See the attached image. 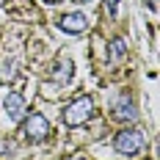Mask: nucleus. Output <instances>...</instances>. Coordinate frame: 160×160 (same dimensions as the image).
Instances as JSON below:
<instances>
[{
	"label": "nucleus",
	"mask_w": 160,
	"mask_h": 160,
	"mask_svg": "<svg viewBox=\"0 0 160 160\" xmlns=\"http://www.w3.org/2000/svg\"><path fill=\"white\" fill-rule=\"evenodd\" d=\"M113 146H116V152L132 158V155H138L141 146H144V132H141V130H122V132H116Z\"/></svg>",
	"instance_id": "nucleus-1"
},
{
	"label": "nucleus",
	"mask_w": 160,
	"mask_h": 160,
	"mask_svg": "<svg viewBox=\"0 0 160 160\" xmlns=\"http://www.w3.org/2000/svg\"><path fill=\"white\" fill-rule=\"evenodd\" d=\"M91 111H94V99H91V97H78V99L64 111V122L72 124V127H78V124H83V122L91 119Z\"/></svg>",
	"instance_id": "nucleus-2"
},
{
	"label": "nucleus",
	"mask_w": 160,
	"mask_h": 160,
	"mask_svg": "<svg viewBox=\"0 0 160 160\" xmlns=\"http://www.w3.org/2000/svg\"><path fill=\"white\" fill-rule=\"evenodd\" d=\"M22 132H25V138L28 141H42V138H47V132H50V124H47V119L42 116V113H31V119L25 122V127H22Z\"/></svg>",
	"instance_id": "nucleus-3"
},
{
	"label": "nucleus",
	"mask_w": 160,
	"mask_h": 160,
	"mask_svg": "<svg viewBox=\"0 0 160 160\" xmlns=\"http://www.w3.org/2000/svg\"><path fill=\"white\" fill-rule=\"evenodd\" d=\"M3 108H6V116L11 122H19L25 116V99H22V94L19 91H8L6 99H3Z\"/></svg>",
	"instance_id": "nucleus-4"
},
{
	"label": "nucleus",
	"mask_w": 160,
	"mask_h": 160,
	"mask_svg": "<svg viewBox=\"0 0 160 160\" xmlns=\"http://www.w3.org/2000/svg\"><path fill=\"white\" fill-rule=\"evenodd\" d=\"M61 31H66V33H83L86 28H88V19L80 14V11H72V14H64L61 17Z\"/></svg>",
	"instance_id": "nucleus-5"
},
{
	"label": "nucleus",
	"mask_w": 160,
	"mask_h": 160,
	"mask_svg": "<svg viewBox=\"0 0 160 160\" xmlns=\"http://www.w3.org/2000/svg\"><path fill=\"white\" fill-rule=\"evenodd\" d=\"M116 119H119V122H135V119H138V111H135V105L130 102L127 97H122V99L116 102Z\"/></svg>",
	"instance_id": "nucleus-6"
},
{
	"label": "nucleus",
	"mask_w": 160,
	"mask_h": 160,
	"mask_svg": "<svg viewBox=\"0 0 160 160\" xmlns=\"http://www.w3.org/2000/svg\"><path fill=\"white\" fill-rule=\"evenodd\" d=\"M124 52H127V47H124V42H122V39L111 42V64H119V61L124 58Z\"/></svg>",
	"instance_id": "nucleus-7"
},
{
	"label": "nucleus",
	"mask_w": 160,
	"mask_h": 160,
	"mask_svg": "<svg viewBox=\"0 0 160 160\" xmlns=\"http://www.w3.org/2000/svg\"><path fill=\"white\" fill-rule=\"evenodd\" d=\"M105 6H108V14L111 17L119 14V0H105Z\"/></svg>",
	"instance_id": "nucleus-8"
},
{
	"label": "nucleus",
	"mask_w": 160,
	"mask_h": 160,
	"mask_svg": "<svg viewBox=\"0 0 160 160\" xmlns=\"http://www.w3.org/2000/svg\"><path fill=\"white\" fill-rule=\"evenodd\" d=\"M146 6H149V8L155 11V8H158V0H146Z\"/></svg>",
	"instance_id": "nucleus-9"
},
{
	"label": "nucleus",
	"mask_w": 160,
	"mask_h": 160,
	"mask_svg": "<svg viewBox=\"0 0 160 160\" xmlns=\"http://www.w3.org/2000/svg\"><path fill=\"white\" fill-rule=\"evenodd\" d=\"M78 3H91V0H78Z\"/></svg>",
	"instance_id": "nucleus-10"
}]
</instances>
